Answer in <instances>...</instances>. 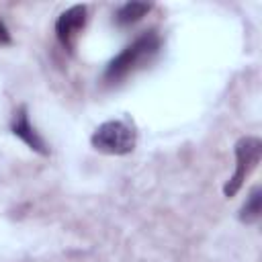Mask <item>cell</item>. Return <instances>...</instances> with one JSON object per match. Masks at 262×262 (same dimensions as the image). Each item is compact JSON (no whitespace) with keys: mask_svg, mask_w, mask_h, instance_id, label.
Instances as JSON below:
<instances>
[{"mask_svg":"<svg viewBox=\"0 0 262 262\" xmlns=\"http://www.w3.org/2000/svg\"><path fill=\"white\" fill-rule=\"evenodd\" d=\"M160 49V37L156 31H147L139 35L131 45H127L117 57H113L104 70V80L119 82L143 63H147Z\"/></svg>","mask_w":262,"mask_h":262,"instance_id":"obj_1","label":"cell"},{"mask_svg":"<svg viewBox=\"0 0 262 262\" xmlns=\"http://www.w3.org/2000/svg\"><path fill=\"white\" fill-rule=\"evenodd\" d=\"M135 141H137L135 131L125 121H106L98 125L90 137L92 147L108 156H125L133 151Z\"/></svg>","mask_w":262,"mask_h":262,"instance_id":"obj_2","label":"cell"},{"mask_svg":"<svg viewBox=\"0 0 262 262\" xmlns=\"http://www.w3.org/2000/svg\"><path fill=\"white\" fill-rule=\"evenodd\" d=\"M260 154H262V143L258 137H242L235 143V172L223 188L225 196H233L239 190V186L244 184L248 174L260 162Z\"/></svg>","mask_w":262,"mask_h":262,"instance_id":"obj_3","label":"cell"},{"mask_svg":"<svg viewBox=\"0 0 262 262\" xmlns=\"http://www.w3.org/2000/svg\"><path fill=\"white\" fill-rule=\"evenodd\" d=\"M86 18H88V8L84 4H76L59 14V18L55 23V35H57V41L66 49H70V51L74 49L78 35L82 33V29L86 25Z\"/></svg>","mask_w":262,"mask_h":262,"instance_id":"obj_4","label":"cell"},{"mask_svg":"<svg viewBox=\"0 0 262 262\" xmlns=\"http://www.w3.org/2000/svg\"><path fill=\"white\" fill-rule=\"evenodd\" d=\"M12 133L18 137V139H23L31 149H35L37 154H41V156H45L47 154V145H45V141L41 139V135L35 131V127L31 125V121H29V115H27V108L25 106H20L18 108V113H16V117H14V121H12Z\"/></svg>","mask_w":262,"mask_h":262,"instance_id":"obj_5","label":"cell"},{"mask_svg":"<svg viewBox=\"0 0 262 262\" xmlns=\"http://www.w3.org/2000/svg\"><path fill=\"white\" fill-rule=\"evenodd\" d=\"M149 8H151V4H147V2H127V4H123V6L115 12V20H117L119 27L133 25V23H137Z\"/></svg>","mask_w":262,"mask_h":262,"instance_id":"obj_6","label":"cell"},{"mask_svg":"<svg viewBox=\"0 0 262 262\" xmlns=\"http://www.w3.org/2000/svg\"><path fill=\"white\" fill-rule=\"evenodd\" d=\"M260 213H262V190L260 186H254L239 211V219L244 223H256L260 219Z\"/></svg>","mask_w":262,"mask_h":262,"instance_id":"obj_7","label":"cell"},{"mask_svg":"<svg viewBox=\"0 0 262 262\" xmlns=\"http://www.w3.org/2000/svg\"><path fill=\"white\" fill-rule=\"evenodd\" d=\"M10 43V33L6 29V25L0 20V45H8Z\"/></svg>","mask_w":262,"mask_h":262,"instance_id":"obj_8","label":"cell"}]
</instances>
